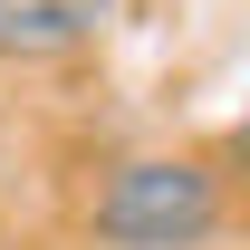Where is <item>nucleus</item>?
I'll return each mask as SVG.
<instances>
[{
  "label": "nucleus",
  "mask_w": 250,
  "mask_h": 250,
  "mask_svg": "<svg viewBox=\"0 0 250 250\" xmlns=\"http://www.w3.org/2000/svg\"><path fill=\"white\" fill-rule=\"evenodd\" d=\"M221 221H231V192L202 154H125L87 192L96 250H202Z\"/></svg>",
  "instance_id": "1"
},
{
  "label": "nucleus",
  "mask_w": 250,
  "mask_h": 250,
  "mask_svg": "<svg viewBox=\"0 0 250 250\" xmlns=\"http://www.w3.org/2000/svg\"><path fill=\"white\" fill-rule=\"evenodd\" d=\"M116 29V0H0V58L10 67H48L77 58Z\"/></svg>",
  "instance_id": "2"
},
{
  "label": "nucleus",
  "mask_w": 250,
  "mask_h": 250,
  "mask_svg": "<svg viewBox=\"0 0 250 250\" xmlns=\"http://www.w3.org/2000/svg\"><path fill=\"white\" fill-rule=\"evenodd\" d=\"M231 173H241V183H250V116L231 125Z\"/></svg>",
  "instance_id": "3"
}]
</instances>
